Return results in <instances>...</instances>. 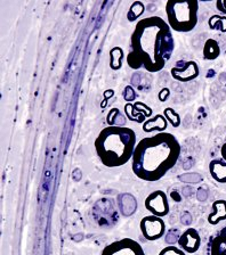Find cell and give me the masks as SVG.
<instances>
[{
  "mask_svg": "<svg viewBox=\"0 0 226 255\" xmlns=\"http://www.w3.org/2000/svg\"><path fill=\"white\" fill-rule=\"evenodd\" d=\"M226 220V201L218 199L213 203L212 212L208 215V222L212 226H217L218 223Z\"/></svg>",
  "mask_w": 226,
  "mask_h": 255,
  "instance_id": "cell-12",
  "label": "cell"
},
{
  "mask_svg": "<svg viewBox=\"0 0 226 255\" xmlns=\"http://www.w3.org/2000/svg\"><path fill=\"white\" fill-rule=\"evenodd\" d=\"M221 47L215 39H208L204 46V57L207 61H214L220 57Z\"/></svg>",
  "mask_w": 226,
  "mask_h": 255,
  "instance_id": "cell-15",
  "label": "cell"
},
{
  "mask_svg": "<svg viewBox=\"0 0 226 255\" xmlns=\"http://www.w3.org/2000/svg\"><path fill=\"white\" fill-rule=\"evenodd\" d=\"M178 246L185 253H197L201 246V237L197 229L188 228L178 238Z\"/></svg>",
  "mask_w": 226,
  "mask_h": 255,
  "instance_id": "cell-9",
  "label": "cell"
},
{
  "mask_svg": "<svg viewBox=\"0 0 226 255\" xmlns=\"http://www.w3.org/2000/svg\"><path fill=\"white\" fill-rule=\"evenodd\" d=\"M216 6L222 14H226V0H218Z\"/></svg>",
  "mask_w": 226,
  "mask_h": 255,
  "instance_id": "cell-22",
  "label": "cell"
},
{
  "mask_svg": "<svg viewBox=\"0 0 226 255\" xmlns=\"http://www.w3.org/2000/svg\"><path fill=\"white\" fill-rule=\"evenodd\" d=\"M168 127V121L164 114H157L153 118H150L143 123V131L146 133L150 132H165Z\"/></svg>",
  "mask_w": 226,
  "mask_h": 255,
  "instance_id": "cell-11",
  "label": "cell"
},
{
  "mask_svg": "<svg viewBox=\"0 0 226 255\" xmlns=\"http://www.w3.org/2000/svg\"><path fill=\"white\" fill-rule=\"evenodd\" d=\"M207 255H226V226L209 239Z\"/></svg>",
  "mask_w": 226,
  "mask_h": 255,
  "instance_id": "cell-10",
  "label": "cell"
},
{
  "mask_svg": "<svg viewBox=\"0 0 226 255\" xmlns=\"http://www.w3.org/2000/svg\"><path fill=\"white\" fill-rule=\"evenodd\" d=\"M145 11V6L142 1H134L130 6L128 13H127V19L129 22H134L141 17Z\"/></svg>",
  "mask_w": 226,
  "mask_h": 255,
  "instance_id": "cell-17",
  "label": "cell"
},
{
  "mask_svg": "<svg viewBox=\"0 0 226 255\" xmlns=\"http://www.w3.org/2000/svg\"><path fill=\"white\" fill-rule=\"evenodd\" d=\"M159 255H185V252L183 250L178 249L176 246L170 245V246L165 247V249H162L160 251Z\"/></svg>",
  "mask_w": 226,
  "mask_h": 255,
  "instance_id": "cell-20",
  "label": "cell"
},
{
  "mask_svg": "<svg viewBox=\"0 0 226 255\" xmlns=\"http://www.w3.org/2000/svg\"><path fill=\"white\" fill-rule=\"evenodd\" d=\"M145 209L152 215L164 218L169 213V202L167 194L162 190L152 191L144 202Z\"/></svg>",
  "mask_w": 226,
  "mask_h": 255,
  "instance_id": "cell-7",
  "label": "cell"
},
{
  "mask_svg": "<svg viewBox=\"0 0 226 255\" xmlns=\"http://www.w3.org/2000/svg\"><path fill=\"white\" fill-rule=\"evenodd\" d=\"M169 95H170V91L168 88H164V89L159 93V95H158V97H159L160 102H166L167 101V98L169 97Z\"/></svg>",
  "mask_w": 226,
  "mask_h": 255,
  "instance_id": "cell-21",
  "label": "cell"
},
{
  "mask_svg": "<svg viewBox=\"0 0 226 255\" xmlns=\"http://www.w3.org/2000/svg\"><path fill=\"white\" fill-rule=\"evenodd\" d=\"M172 77L180 82H190L199 77V66L193 61L177 62V65L174 66L172 71Z\"/></svg>",
  "mask_w": 226,
  "mask_h": 255,
  "instance_id": "cell-8",
  "label": "cell"
},
{
  "mask_svg": "<svg viewBox=\"0 0 226 255\" xmlns=\"http://www.w3.org/2000/svg\"><path fill=\"white\" fill-rule=\"evenodd\" d=\"M136 145V133L133 129L116 126L104 128L94 142L97 156L106 167L127 164L133 158Z\"/></svg>",
  "mask_w": 226,
  "mask_h": 255,
  "instance_id": "cell-3",
  "label": "cell"
},
{
  "mask_svg": "<svg viewBox=\"0 0 226 255\" xmlns=\"http://www.w3.org/2000/svg\"><path fill=\"white\" fill-rule=\"evenodd\" d=\"M199 1L197 0H168L166 15L170 29L186 33L196 29L198 24Z\"/></svg>",
  "mask_w": 226,
  "mask_h": 255,
  "instance_id": "cell-4",
  "label": "cell"
},
{
  "mask_svg": "<svg viewBox=\"0 0 226 255\" xmlns=\"http://www.w3.org/2000/svg\"><path fill=\"white\" fill-rule=\"evenodd\" d=\"M164 115L167 119L168 123H170L174 128H178L181 126V117L175 110H173L172 107H167L164 110Z\"/></svg>",
  "mask_w": 226,
  "mask_h": 255,
  "instance_id": "cell-19",
  "label": "cell"
},
{
  "mask_svg": "<svg viewBox=\"0 0 226 255\" xmlns=\"http://www.w3.org/2000/svg\"><path fill=\"white\" fill-rule=\"evenodd\" d=\"M140 229L146 241L154 242L165 236L166 223L162 218L156 215H146L140 222Z\"/></svg>",
  "mask_w": 226,
  "mask_h": 255,
  "instance_id": "cell-5",
  "label": "cell"
},
{
  "mask_svg": "<svg viewBox=\"0 0 226 255\" xmlns=\"http://www.w3.org/2000/svg\"><path fill=\"white\" fill-rule=\"evenodd\" d=\"M209 172L218 183H226V162L223 158L213 159L209 163Z\"/></svg>",
  "mask_w": 226,
  "mask_h": 255,
  "instance_id": "cell-13",
  "label": "cell"
},
{
  "mask_svg": "<svg viewBox=\"0 0 226 255\" xmlns=\"http://www.w3.org/2000/svg\"><path fill=\"white\" fill-rule=\"evenodd\" d=\"M174 50L175 39L168 23L160 16H150L135 25L126 61L130 69L157 73L164 70Z\"/></svg>",
  "mask_w": 226,
  "mask_h": 255,
  "instance_id": "cell-1",
  "label": "cell"
},
{
  "mask_svg": "<svg viewBox=\"0 0 226 255\" xmlns=\"http://www.w3.org/2000/svg\"><path fill=\"white\" fill-rule=\"evenodd\" d=\"M208 25L212 30H217L220 32H226V16L224 15H213L209 18Z\"/></svg>",
  "mask_w": 226,
  "mask_h": 255,
  "instance_id": "cell-18",
  "label": "cell"
},
{
  "mask_svg": "<svg viewBox=\"0 0 226 255\" xmlns=\"http://www.w3.org/2000/svg\"><path fill=\"white\" fill-rule=\"evenodd\" d=\"M181 156V145L175 135L160 132L143 138L135 147L132 169L138 179L156 182L176 165Z\"/></svg>",
  "mask_w": 226,
  "mask_h": 255,
  "instance_id": "cell-2",
  "label": "cell"
},
{
  "mask_svg": "<svg viewBox=\"0 0 226 255\" xmlns=\"http://www.w3.org/2000/svg\"><path fill=\"white\" fill-rule=\"evenodd\" d=\"M125 111L127 113V117H128L129 120H132L134 122H145L146 120L151 118L152 115V110L150 107L146 106L144 110H136L135 105H132V104H127L125 106Z\"/></svg>",
  "mask_w": 226,
  "mask_h": 255,
  "instance_id": "cell-14",
  "label": "cell"
},
{
  "mask_svg": "<svg viewBox=\"0 0 226 255\" xmlns=\"http://www.w3.org/2000/svg\"><path fill=\"white\" fill-rule=\"evenodd\" d=\"M221 155H222V158L226 162V141L223 143V146L221 147Z\"/></svg>",
  "mask_w": 226,
  "mask_h": 255,
  "instance_id": "cell-23",
  "label": "cell"
},
{
  "mask_svg": "<svg viewBox=\"0 0 226 255\" xmlns=\"http://www.w3.org/2000/svg\"><path fill=\"white\" fill-rule=\"evenodd\" d=\"M122 58H124V50L120 47H113L110 50V69L118 71L122 66Z\"/></svg>",
  "mask_w": 226,
  "mask_h": 255,
  "instance_id": "cell-16",
  "label": "cell"
},
{
  "mask_svg": "<svg viewBox=\"0 0 226 255\" xmlns=\"http://www.w3.org/2000/svg\"><path fill=\"white\" fill-rule=\"evenodd\" d=\"M101 255H145L140 243L132 238H122L104 247Z\"/></svg>",
  "mask_w": 226,
  "mask_h": 255,
  "instance_id": "cell-6",
  "label": "cell"
}]
</instances>
